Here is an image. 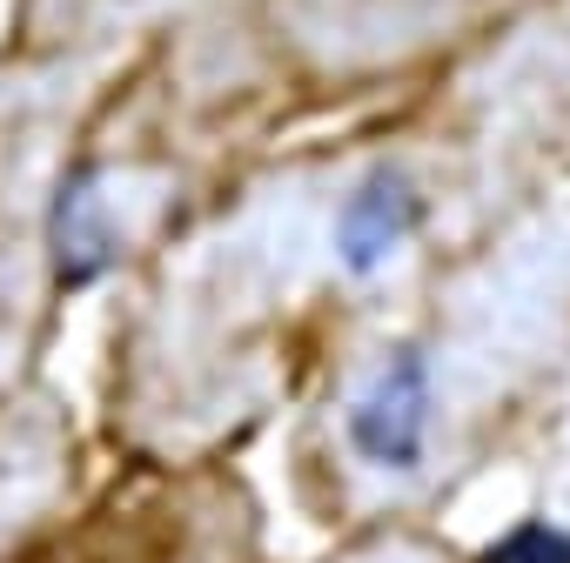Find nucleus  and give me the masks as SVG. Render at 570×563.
I'll return each instance as SVG.
<instances>
[{"label":"nucleus","mask_w":570,"mask_h":563,"mask_svg":"<svg viewBox=\"0 0 570 563\" xmlns=\"http://www.w3.org/2000/svg\"><path fill=\"white\" fill-rule=\"evenodd\" d=\"M430 403H436V396H430V356H423L416 343L390 349L383 376L370 383V396H363L356 416H350L356 456L376 463V470H390V476L416 470V463H423V443H430Z\"/></svg>","instance_id":"1"},{"label":"nucleus","mask_w":570,"mask_h":563,"mask_svg":"<svg viewBox=\"0 0 570 563\" xmlns=\"http://www.w3.org/2000/svg\"><path fill=\"white\" fill-rule=\"evenodd\" d=\"M416 215H423V201H416V188L403 175H370L343 201V215H336V255H343V268L350 275H376L410 241Z\"/></svg>","instance_id":"2"},{"label":"nucleus","mask_w":570,"mask_h":563,"mask_svg":"<svg viewBox=\"0 0 570 563\" xmlns=\"http://www.w3.org/2000/svg\"><path fill=\"white\" fill-rule=\"evenodd\" d=\"M483 563H570V530H557V523H543V516L510 523V530L483 550Z\"/></svg>","instance_id":"3"}]
</instances>
